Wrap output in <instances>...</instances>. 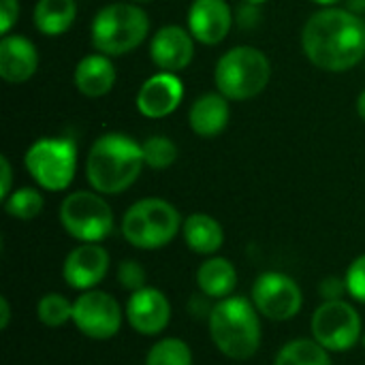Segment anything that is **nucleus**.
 Returning <instances> with one entry per match:
<instances>
[{"mask_svg": "<svg viewBox=\"0 0 365 365\" xmlns=\"http://www.w3.org/2000/svg\"><path fill=\"white\" fill-rule=\"evenodd\" d=\"M302 47L323 71H351L365 56V19L349 9L325 6L304 24Z\"/></svg>", "mask_w": 365, "mask_h": 365, "instance_id": "obj_1", "label": "nucleus"}, {"mask_svg": "<svg viewBox=\"0 0 365 365\" xmlns=\"http://www.w3.org/2000/svg\"><path fill=\"white\" fill-rule=\"evenodd\" d=\"M143 165V150L137 141L122 133H105L88 152L86 175L96 192L118 195L137 182Z\"/></svg>", "mask_w": 365, "mask_h": 365, "instance_id": "obj_2", "label": "nucleus"}, {"mask_svg": "<svg viewBox=\"0 0 365 365\" xmlns=\"http://www.w3.org/2000/svg\"><path fill=\"white\" fill-rule=\"evenodd\" d=\"M257 306L246 297H225L210 312V334L216 349L229 359H250L261 346Z\"/></svg>", "mask_w": 365, "mask_h": 365, "instance_id": "obj_3", "label": "nucleus"}, {"mask_svg": "<svg viewBox=\"0 0 365 365\" xmlns=\"http://www.w3.org/2000/svg\"><path fill=\"white\" fill-rule=\"evenodd\" d=\"M150 32L143 9L130 2H113L101 9L92 21V45L105 56H124L139 47Z\"/></svg>", "mask_w": 365, "mask_h": 365, "instance_id": "obj_4", "label": "nucleus"}, {"mask_svg": "<svg viewBox=\"0 0 365 365\" xmlns=\"http://www.w3.org/2000/svg\"><path fill=\"white\" fill-rule=\"evenodd\" d=\"M272 77L267 56L250 45L229 49L216 62V88L229 101H248L265 90Z\"/></svg>", "mask_w": 365, "mask_h": 365, "instance_id": "obj_5", "label": "nucleus"}, {"mask_svg": "<svg viewBox=\"0 0 365 365\" xmlns=\"http://www.w3.org/2000/svg\"><path fill=\"white\" fill-rule=\"evenodd\" d=\"M180 212L165 199H141L133 203L122 218L124 240L141 250H156L167 246L180 231Z\"/></svg>", "mask_w": 365, "mask_h": 365, "instance_id": "obj_6", "label": "nucleus"}, {"mask_svg": "<svg viewBox=\"0 0 365 365\" xmlns=\"http://www.w3.org/2000/svg\"><path fill=\"white\" fill-rule=\"evenodd\" d=\"M24 165L34 182L51 192L68 188L77 169V145L71 137L36 139L24 156Z\"/></svg>", "mask_w": 365, "mask_h": 365, "instance_id": "obj_7", "label": "nucleus"}, {"mask_svg": "<svg viewBox=\"0 0 365 365\" xmlns=\"http://www.w3.org/2000/svg\"><path fill=\"white\" fill-rule=\"evenodd\" d=\"M60 222L71 237L83 244H96L113 231V212L96 192L77 190L62 201Z\"/></svg>", "mask_w": 365, "mask_h": 365, "instance_id": "obj_8", "label": "nucleus"}, {"mask_svg": "<svg viewBox=\"0 0 365 365\" xmlns=\"http://www.w3.org/2000/svg\"><path fill=\"white\" fill-rule=\"evenodd\" d=\"M314 340L334 353L351 351L361 336V319L357 310L342 299L323 302L312 317Z\"/></svg>", "mask_w": 365, "mask_h": 365, "instance_id": "obj_9", "label": "nucleus"}, {"mask_svg": "<svg viewBox=\"0 0 365 365\" xmlns=\"http://www.w3.org/2000/svg\"><path fill=\"white\" fill-rule=\"evenodd\" d=\"M252 304L269 321H291L302 310V289L282 272H265L252 287Z\"/></svg>", "mask_w": 365, "mask_h": 365, "instance_id": "obj_10", "label": "nucleus"}, {"mask_svg": "<svg viewBox=\"0 0 365 365\" xmlns=\"http://www.w3.org/2000/svg\"><path fill=\"white\" fill-rule=\"evenodd\" d=\"M73 323L86 338L109 340L122 327V310L113 295L86 291L73 302Z\"/></svg>", "mask_w": 365, "mask_h": 365, "instance_id": "obj_11", "label": "nucleus"}, {"mask_svg": "<svg viewBox=\"0 0 365 365\" xmlns=\"http://www.w3.org/2000/svg\"><path fill=\"white\" fill-rule=\"evenodd\" d=\"M109 269V255L98 244H81L68 252L62 267V278L71 289L92 291Z\"/></svg>", "mask_w": 365, "mask_h": 365, "instance_id": "obj_12", "label": "nucleus"}, {"mask_svg": "<svg viewBox=\"0 0 365 365\" xmlns=\"http://www.w3.org/2000/svg\"><path fill=\"white\" fill-rule=\"evenodd\" d=\"M126 319L141 336H156L167 329L171 321V304L158 289L135 291L126 304Z\"/></svg>", "mask_w": 365, "mask_h": 365, "instance_id": "obj_13", "label": "nucleus"}, {"mask_svg": "<svg viewBox=\"0 0 365 365\" xmlns=\"http://www.w3.org/2000/svg\"><path fill=\"white\" fill-rule=\"evenodd\" d=\"M184 98L182 79L175 73H156L143 81L137 94V109L145 118H165L173 113Z\"/></svg>", "mask_w": 365, "mask_h": 365, "instance_id": "obj_14", "label": "nucleus"}, {"mask_svg": "<svg viewBox=\"0 0 365 365\" xmlns=\"http://www.w3.org/2000/svg\"><path fill=\"white\" fill-rule=\"evenodd\" d=\"M195 36L190 30L182 26H163L152 43H150V56L154 64L165 73H180L184 71L195 56Z\"/></svg>", "mask_w": 365, "mask_h": 365, "instance_id": "obj_15", "label": "nucleus"}, {"mask_svg": "<svg viewBox=\"0 0 365 365\" xmlns=\"http://www.w3.org/2000/svg\"><path fill=\"white\" fill-rule=\"evenodd\" d=\"M233 13L227 0H195L188 9V30L203 45H218L227 38Z\"/></svg>", "mask_w": 365, "mask_h": 365, "instance_id": "obj_16", "label": "nucleus"}, {"mask_svg": "<svg viewBox=\"0 0 365 365\" xmlns=\"http://www.w3.org/2000/svg\"><path fill=\"white\" fill-rule=\"evenodd\" d=\"M38 66L34 43L19 34H4L0 41V77L9 83L28 81Z\"/></svg>", "mask_w": 365, "mask_h": 365, "instance_id": "obj_17", "label": "nucleus"}, {"mask_svg": "<svg viewBox=\"0 0 365 365\" xmlns=\"http://www.w3.org/2000/svg\"><path fill=\"white\" fill-rule=\"evenodd\" d=\"M227 101H229L227 96L216 94V92L199 96L192 103L190 113H188L190 128L199 137H205V139L218 137L227 128L229 118H231V109H229Z\"/></svg>", "mask_w": 365, "mask_h": 365, "instance_id": "obj_18", "label": "nucleus"}, {"mask_svg": "<svg viewBox=\"0 0 365 365\" xmlns=\"http://www.w3.org/2000/svg\"><path fill=\"white\" fill-rule=\"evenodd\" d=\"M115 66L105 53H90L75 66V86L88 98L105 96L115 83Z\"/></svg>", "mask_w": 365, "mask_h": 365, "instance_id": "obj_19", "label": "nucleus"}, {"mask_svg": "<svg viewBox=\"0 0 365 365\" xmlns=\"http://www.w3.org/2000/svg\"><path fill=\"white\" fill-rule=\"evenodd\" d=\"M197 284L205 297L225 299L237 284V272L229 259L214 257L205 261L197 272Z\"/></svg>", "mask_w": 365, "mask_h": 365, "instance_id": "obj_20", "label": "nucleus"}, {"mask_svg": "<svg viewBox=\"0 0 365 365\" xmlns=\"http://www.w3.org/2000/svg\"><path fill=\"white\" fill-rule=\"evenodd\" d=\"M182 231L188 248L199 255H214L225 242V231L220 222L207 214L188 216L182 225Z\"/></svg>", "mask_w": 365, "mask_h": 365, "instance_id": "obj_21", "label": "nucleus"}, {"mask_svg": "<svg viewBox=\"0 0 365 365\" xmlns=\"http://www.w3.org/2000/svg\"><path fill=\"white\" fill-rule=\"evenodd\" d=\"M77 17L75 0H38L34 6V26L45 36L64 34Z\"/></svg>", "mask_w": 365, "mask_h": 365, "instance_id": "obj_22", "label": "nucleus"}, {"mask_svg": "<svg viewBox=\"0 0 365 365\" xmlns=\"http://www.w3.org/2000/svg\"><path fill=\"white\" fill-rule=\"evenodd\" d=\"M274 365H331V359L317 340H293L278 351Z\"/></svg>", "mask_w": 365, "mask_h": 365, "instance_id": "obj_23", "label": "nucleus"}, {"mask_svg": "<svg viewBox=\"0 0 365 365\" xmlns=\"http://www.w3.org/2000/svg\"><path fill=\"white\" fill-rule=\"evenodd\" d=\"M145 365H192V353L184 340L165 338L150 349Z\"/></svg>", "mask_w": 365, "mask_h": 365, "instance_id": "obj_24", "label": "nucleus"}, {"mask_svg": "<svg viewBox=\"0 0 365 365\" xmlns=\"http://www.w3.org/2000/svg\"><path fill=\"white\" fill-rule=\"evenodd\" d=\"M4 210L17 220H32L43 210V197L34 188H19L4 199Z\"/></svg>", "mask_w": 365, "mask_h": 365, "instance_id": "obj_25", "label": "nucleus"}, {"mask_svg": "<svg viewBox=\"0 0 365 365\" xmlns=\"http://www.w3.org/2000/svg\"><path fill=\"white\" fill-rule=\"evenodd\" d=\"M38 321L47 327H62L73 321V304L60 293H47L38 299L36 306Z\"/></svg>", "mask_w": 365, "mask_h": 365, "instance_id": "obj_26", "label": "nucleus"}, {"mask_svg": "<svg viewBox=\"0 0 365 365\" xmlns=\"http://www.w3.org/2000/svg\"><path fill=\"white\" fill-rule=\"evenodd\" d=\"M141 150H143V160L148 167L156 169V171H163L167 167H171L178 158V145L163 137V135H154V137H148L143 143H141Z\"/></svg>", "mask_w": 365, "mask_h": 365, "instance_id": "obj_27", "label": "nucleus"}, {"mask_svg": "<svg viewBox=\"0 0 365 365\" xmlns=\"http://www.w3.org/2000/svg\"><path fill=\"white\" fill-rule=\"evenodd\" d=\"M145 280H148V274H145L141 263H137L133 259H126V261L120 263V267H118V282H120L122 289H126L130 293L141 291V289H145Z\"/></svg>", "mask_w": 365, "mask_h": 365, "instance_id": "obj_28", "label": "nucleus"}, {"mask_svg": "<svg viewBox=\"0 0 365 365\" xmlns=\"http://www.w3.org/2000/svg\"><path fill=\"white\" fill-rule=\"evenodd\" d=\"M346 291L353 299L365 304V255L357 257L346 272Z\"/></svg>", "mask_w": 365, "mask_h": 365, "instance_id": "obj_29", "label": "nucleus"}, {"mask_svg": "<svg viewBox=\"0 0 365 365\" xmlns=\"http://www.w3.org/2000/svg\"><path fill=\"white\" fill-rule=\"evenodd\" d=\"M344 291H346V280H342L338 276H329V278L321 280V284H319V293L325 302L342 299Z\"/></svg>", "mask_w": 365, "mask_h": 365, "instance_id": "obj_30", "label": "nucleus"}, {"mask_svg": "<svg viewBox=\"0 0 365 365\" xmlns=\"http://www.w3.org/2000/svg\"><path fill=\"white\" fill-rule=\"evenodd\" d=\"M0 32L9 34V30L15 26L17 15H19V4L17 0H0Z\"/></svg>", "mask_w": 365, "mask_h": 365, "instance_id": "obj_31", "label": "nucleus"}, {"mask_svg": "<svg viewBox=\"0 0 365 365\" xmlns=\"http://www.w3.org/2000/svg\"><path fill=\"white\" fill-rule=\"evenodd\" d=\"M0 173H2V186H0V199L4 201L9 195H11V163L6 156H0Z\"/></svg>", "mask_w": 365, "mask_h": 365, "instance_id": "obj_32", "label": "nucleus"}, {"mask_svg": "<svg viewBox=\"0 0 365 365\" xmlns=\"http://www.w3.org/2000/svg\"><path fill=\"white\" fill-rule=\"evenodd\" d=\"M11 321V308H9V299L0 297V329H6Z\"/></svg>", "mask_w": 365, "mask_h": 365, "instance_id": "obj_33", "label": "nucleus"}, {"mask_svg": "<svg viewBox=\"0 0 365 365\" xmlns=\"http://www.w3.org/2000/svg\"><path fill=\"white\" fill-rule=\"evenodd\" d=\"M357 111H359L361 120L365 122V90L359 94V98H357Z\"/></svg>", "mask_w": 365, "mask_h": 365, "instance_id": "obj_34", "label": "nucleus"}, {"mask_svg": "<svg viewBox=\"0 0 365 365\" xmlns=\"http://www.w3.org/2000/svg\"><path fill=\"white\" fill-rule=\"evenodd\" d=\"M312 2H317V4H321V6H334V4L340 2V0H312Z\"/></svg>", "mask_w": 365, "mask_h": 365, "instance_id": "obj_35", "label": "nucleus"}, {"mask_svg": "<svg viewBox=\"0 0 365 365\" xmlns=\"http://www.w3.org/2000/svg\"><path fill=\"white\" fill-rule=\"evenodd\" d=\"M248 4H263V2H267V0H246Z\"/></svg>", "mask_w": 365, "mask_h": 365, "instance_id": "obj_36", "label": "nucleus"}, {"mask_svg": "<svg viewBox=\"0 0 365 365\" xmlns=\"http://www.w3.org/2000/svg\"><path fill=\"white\" fill-rule=\"evenodd\" d=\"M361 342H364V349H365V334H364V338H361Z\"/></svg>", "mask_w": 365, "mask_h": 365, "instance_id": "obj_37", "label": "nucleus"}, {"mask_svg": "<svg viewBox=\"0 0 365 365\" xmlns=\"http://www.w3.org/2000/svg\"><path fill=\"white\" fill-rule=\"evenodd\" d=\"M135 2H145V0H135Z\"/></svg>", "mask_w": 365, "mask_h": 365, "instance_id": "obj_38", "label": "nucleus"}]
</instances>
